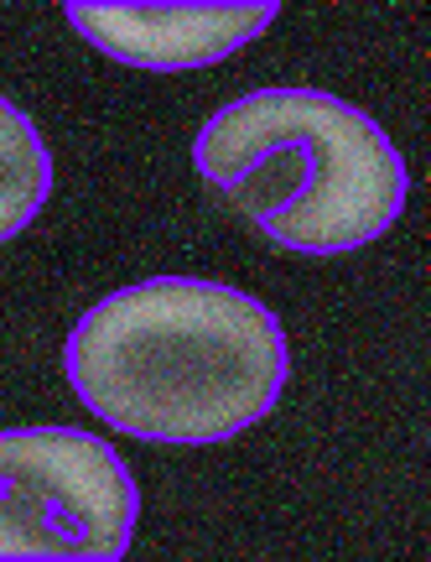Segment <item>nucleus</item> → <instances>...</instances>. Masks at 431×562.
<instances>
[{
	"label": "nucleus",
	"instance_id": "4",
	"mask_svg": "<svg viewBox=\"0 0 431 562\" xmlns=\"http://www.w3.org/2000/svg\"><path fill=\"white\" fill-rule=\"evenodd\" d=\"M68 26L140 74H193L250 47L281 16L275 0H68Z\"/></svg>",
	"mask_w": 431,
	"mask_h": 562
},
{
	"label": "nucleus",
	"instance_id": "3",
	"mask_svg": "<svg viewBox=\"0 0 431 562\" xmlns=\"http://www.w3.org/2000/svg\"><path fill=\"white\" fill-rule=\"evenodd\" d=\"M140 490L115 448L79 427L0 432V562H120Z\"/></svg>",
	"mask_w": 431,
	"mask_h": 562
},
{
	"label": "nucleus",
	"instance_id": "2",
	"mask_svg": "<svg viewBox=\"0 0 431 562\" xmlns=\"http://www.w3.org/2000/svg\"><path fill=\"white\" fill-rule=\"evenodd\" d=\"M197 172L296 256H349L379 240L411 193L385 125L328 89H256L193 140Z\"/></svg>",
	"mask_w": 431,
	"mask_h": 562
},
{
	"label": "nucleus",
	"instance_id": "5",
	"mask_svg": "<svg viewBox=\"0 0 431 562\" xmlns=\"http://www.w3.org/2000/svg\"><path fill=\"white\" fill-rule=\"evenodd\" d=\"M47 193H53L47 140L32 125V115H21L16 104L0 94V240H16L42 214Z\"/></svg>",
	"mask_w": 431,
	"mask_h": 562
},
{
	"label": "nucleus",
	"instance_id": "1",
	"mask_svg": "<svg viewBox=\"0 0 431 562\" xmlns=\"http://www.w3.org/2000/svg\"><path fill=\"white\" fill-rule=\"evenodd\" d=\"M63 375L125 438L214 448L271 417L292 344L271 307L239 286L151 277L99 297L73 323Z\"/></svg>",
	"mask_w": 431,
	"mask_h": 562
}]
</instances>
